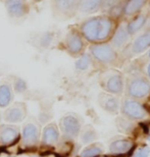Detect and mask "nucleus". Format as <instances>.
Here are the masks:
<instances>
[{
  "instance_id": "f257e3e1",
  "label": "nucleus",
  "mask_w": 150,
  "mask_h": 157,
  "mask_svg": "<svg viewBox=\"0 0 150 157\" xmlns=\"http://www.w3.org/2000/svg\"><path fill=\"white\" fill-rule=\"evenodd\" d=\"M113 21L107 17H96L89 18L81 27L83 37L89 42H102L110 36Z\"/></svg>"
},
{
  "instance_id": "f03ea898",
  "label": "nucleus",
  "mask_w": 150,
  "mask_h": 157,
  "mask_svg": "<svg viewBox=\"0 0 150 157\" xmlns=\"http://www.w3.org/2000/svg\"><path fill=\"white\" fill-rule=\"evenodd\" d=\"M41 122L34 117H27L21 128V140L18 145L25 151H34L40 147Z\"/></svg>"
},
{
  "instance_id": "7ed1b4c3",
  "label": "nucleus",
  "mask_w": 150,
  "mask_h": 157,
  "mask_svg": "<svg viewBox=\"0 0 150 157\" xmlns=\"http://www.w3.org/2000/svg\"><path fill=\"white\" fill-rule=\"evenodd\" d=\"M58 128L62 139L71 141L79 137L81 128H82V121L77 114L67 113L60 118Z\"/></svg>"
},
{
  "instance_id": "20e7f679",
  "label": "nucleus",
  "mask_w": 150,
  "mask_h": 157,
  "mask_svg": "<svg viewBox=\"0 0 150 157\" xmlns=\"http://www.w3.org/2000/svg\"><path fill=\"white\" fill-rule=\"evenodd\" d=\"M21 140V128L17 124H0V148L8 149L18 145Z\"/></svg>"
},
{
  "instance_id": "39448f33",
  "label": "nucleus",
  "mask_w": 150,
  "mask_h": 157,
  "mask_svg": "<svg viewBox=\"0 0 150 157\" xmlns=\"http://www.w3.org/2000/svg\"><path fill=\"white\" fill-rule=\"evenodd\" d=\"M27 115L28 107L26 103L14 102L5 108L2 113V117L6 124H17L18 122L24 121L27 118Z\"/></svg>"
},
{
  "instance_id": "423d86ee",
  "label": "nucleus",
  "mask_w": 150,
  "mask_h": 157,
  "mask_svg": "<svg viewBox=\"0 0 150 157\" xmlns=\"http://www.w3.org/2000/svg\"><path fill=\"white\" fill-rule=\"evenodd\" d=\"M61 139V135L59 132L58 125L55 122H50L43 128L41 132V140L40 147L43 149H51L57 146Z\"/></svg>"
},
{
  "instance_id": "0eeeda50",
  "label": "nucleus",
  "mask_w": 150,
  "mask_h": 157,
  "mask_svg": "<svg viewBox=\"0 0 150 157\" xmlns=\"http://www.w3.org/2000/svg\"><path fill=\"white\" fill-rule=\"evenodd\" d=\"M121 112L127 118L130 119H144L148 115L145 106L134 99L125 100L121 104Z\"/></svg>"
},
{
  "instance_id": "6e6552de",
  "label": "nucleus",
  "mask_w": 150,
  "mask_h": 157,
  "mask_svg": "<svg viewBox=\"0 0 150 157\" xmlns=\"http://www.w3.org/2000/svg\"><path fill=\"white\" fill-rule=\"evenodd\" d=\"M90 51L93 57L101 63H110L117 58V52L108 44H94L90 47Z\"/></svg>"
},
{
  "instance_id": "1a4fd4ad",
  "label": "nucleus",
  "mask_w": 150,
  "mask_h": 157,
  "mask_svg": "<svg viewBox=\"0 0 150 157\" xmlns=\"http://www.w3.org/2000/svg\"><path fill=\"white\" fill-rule=\"evenodd\" d=\"M150 93V83L145 78H138L128 85V94L134 99H142Z\"/></svg>"
},
{
  "instance_id": "9d476101",
  "label": "nucleus",
  "mask_w": 150,
  "mask_h": 157,
  "mask_svg": "<svg viewBox=\"0 0 150 157\" xmlns=\"http://www.w3.org/2000/svg\"><path fill=\"white\" fill-rule=\"evenodd\" d=\"M65 48L71 55H78L84 49V41L82 36L76 31H71L65 37Z\"/></svg>"
},
{
  "instance_id": "9b49d317",
  "label": "nucleus",
  "mask_w": 150,
  "mask_h": 157,
  "mask_svg": "<svg viewBox=\"0 0 150 157\" xmlns=\"http://www.w3.org/2000/svg\"><path fill=\"white\" fill-rule=\"evenodd\" d=\"M100 106L109 113L117 114L120 110V99L109 93H101L98 98Z\"/></svg>"
},
{
  "instance_id": "f8f14e48",
  "label": "nucleus",
  "mask_w": 150,
  "mask_h": 157,
  "mask_svg": "<svg viewBox=\"0 0 150 157\" xmlns=\"http://www.w3.org/2000/svg\"><path fill=\"white\" fill-rule=\"evenodd\" d=\"M104 89L107 93L112 95H120L124 91V78L121 74H113L107 78Z\"/></svg>"
},
{
  "instance_id": "ddd939ff",
  "label": "nucleus",
  "mask_w": 150,
  "mask_h": 157,
  "mask_svg": "<svg viewBox=\"0 0 150 157\" xmlns=\"http://www.w3.org/2000/svg\"><path fill=\"white\" fill-rule=\"evenodd\" d=\"M14 92L12 84L9 82H2L0 84V108H6L13 102Z\"/></svg>"
},
{
  "instance_id": "4468645a",
  "label": "nucleus",
  "mask_w": 150,
  "mask_h": 157,
  "mask_svg": "<svg viewBox=\"0 0 150 157\" xmlns=\"http://www.w3.org/2000/svg\"><path fill=\"white\" fill-rule=\"evenodd\" d=\"M133 142L128 139H118L112 141L109 145V151L114 155L127 154L128 152H131L133 149Z\"/></svg>"
},
{
  "instance_id": "2eb2a0df",
  "label": "nucleus",
  "mask_w": 150,
  "mask_h": 157,
  "mask_svg": "<svg viewBox=\"0 0 150 157\" xmlns=\"http://www.w3.org/2000/svg\"><path fill=\"white\" fill-rule=\"evenodd\" d=\"M6 8L11 17H21L27 13L28 6L25 0H8L6 2Z\"/></svg>"
},
{
  "instance_id": "dca6fc26",
  "label": "nucleus",
  "mask_w": 150,
  "mask_h": 157,
  "mask_svg": "<svg viewBox=\"0 0 150 157\" xmlns=\"http://www.w3.org/2000/svg\"><path fill=\"white\" fill-rule=\"evenodd\" d=\"M128 40H129V33L127 31V27L125 25H121L117 28V30L115 31L114 35L111 39L112 45L120 48V47L124 46L127 43Z\"/></svg>"
},
{
  "instance_id": "f3484780",
  "label": "nucleus",
  "mask_w": 150,
  "mask_h": 157,
  "mask_svg": "<svg viewBox=\"0 0 150 157\" xmlns=\"http://www.w3.org/2000/svg\"><path fill=\"white\" fill-rule=\"evenodd\" d=\"M150 46V31L142 34L135 40L133 44V51L135 53H141L145 51Z\"/></svg>"
},
{
  "instance_id": "a211bd4d",
  "label": "nucleus",
  "mask_w": 150,
  "mask_h": 157,
  "mask_svg": "<svg viewBox=\"0 0 150 157\" xmlns=\"http://www.w3.org/2000/svg\"><path fill=\"white\" fill-rule=\"evenodd\" d=\"M79 5V0H55V6L63 13L73 12Z\"/></svg>"
},
{
  "instance_id": "6ab92c4d",
  "label": "nucleus",
  "mask_w": 150,
  "mask_h": 157,
  "mask_svg": "<svg viewBox=\"0 0 150 157\" xmlns=\"http://www.w3.org/2000/svg\"><path fill=\"white\" fill-rule=\"evenodd\" d=\"M79 136H80V140L82 143L90 144L96 139L97 134H96V131L94 130V128H93L92 125L88 124V125H86V127L81 128Z\"/></svg>"
},
{
  "instance_id": "aec40b11",
  "label": "nucleus",
  "mask_w": 150,
  "mask_h": 157,
  "mask_svg": "<svg viewBox=\"0 0 150 157\" xmlns=\"http://www.w3.org/2000/svg\"><path fill=\"white\" fill-rule=\"evenodd\" d=\"M103 153L102 147L99 144H91L85 147L78 157H98Z\"/></svg>"
},
{
  "instance_id": "412c9836",
  "label": "nucleus",
  "mask_w": 150,
  "mask_h": 157,
  "mask_svg": "<svg viewBox=\"0 0 150 157\" xmlns=\"http://www.w3.org/2000/svg\"><path fill=\"white\" fill-rule=\"evenodd\" d=\"M146 23V17L145 15H138L134 18L133 21H131L129 24L127 25V31L130 35L137 33L141 28L144 26Z\"/></svg>"
},
{
  "instance_id": "4be33fe9",
  "label": "nucleus",
  "mask_w": 150,
  "mask_h": 157,
  "mask_svg": "<svg viewBox=\"0 0 150 157\" xmlns=\"http://www.w3.org/2000/svg\"><path fill=\"white\" fill-rule=\"evenodd\" d=\"M146 0H129L124 7V12L127 15H133L138 12L145 4Z\"/></svg>"
},
{
  "instance_id": "5701e85b",
  "label": "nucleus",
  "mask_w": 150,
  "mask_h": 157,
  "mask_svg": "<svg viewBox=\"0 0 150 157\" xmlns=\"http://www.w3.org/2000/svg\"><path fill=\"white\" fill-rule=\"evenodd\" d=\"M102 0H79V8L84 12H93L97 10Z\"/></svg>"
},
{
  "instance_id": "b1692460",
  "label": "nucleus",
  "mask_w": 150,
  "mask_h": 157,
  "mask_svg": "<svg viewBox=\"0 0 150 157\" xmlns=\"http://www.w3.org/2000/svg\"><path fill=\"white\" fill-rule=\"evenodd\" d=\"M12 89L17 94H25L28 91V83L21 78H15L12 82Z\"/></svg>"
},
{
  "instance_id": "393cba45",
  "label": "nucleus",
  "mask_w": 150,
  "mask_h": 157,
  "mask_svg": "<svg viewBox=\"0 0 150 157\" xmlns=\"http://www.w3.org/2000/svg\"><path fill=\"white\" fill-rule=\"evenodd\" d=\"M91 64V57L89 54H83L81 57L76 61V68L78 71H86L89 68Z\"/></svg>"
},
{
  "instance_id": "a878e982",
  "label": "nucleus",
  "mask_w": 150,
  "mask_h": 157,
  "mask_svg": "<svg viewBox=\"0 0 150 157\" xmlns=\"http://www.w3.org/2000/svg\"><path fill=\"white\" fill-rule=\"evenodd\" d=\"M117 128L123 132H126V133H129V132L132 130V124H131L130 119L129 118H117Z\"/></svg>"
},
{
  "instance_id": "bb28decb",
  "label": "nucleus",
  "mask_w": 150,
  "mask_h": 157,
  "mask_svg": "<svg viewBox=\"0 0 150 157\" xmlns=\"http://www.w3.org/2000/svg\"><path fill=\"white\" fill-rule=\"evenodd\" d=\"M53 40V33H44L43 35L41 36V38H40V46L43 47V48H47L49 47V45L51 44Z\"/></svg>"
},
{
  "instance_id": "cd10ccee",
  "label": "nucleus",
  "mask_w": 150,
  "mask_h": 157,
  "mask_svg": "<svg viewBox=\"0 0 150 157\" xmlns=\"http://www.w3.org/2000/svg\"><path fill=\"white\" fill-rule=\"evenodd\" d=\"M115 5H117V0H104L102 3V7L104 8L105 10H109V11H110Z\"/></svg>"
},
{
  "instance_id": "c85d7f7f",
  "label": "nucleus",
  "mask_w": 150,
  "mask_h": 157,
  "mask_svg": "<svg viewBox=\"0 0 150 157\" xmlns=\"http://www.w3.org/2000/svg\"><path fill=\"white\" fill-rule=\"evenodd\" d=\"M149 152H150V150L147 146L141 147V148L138 150V152H137V157H148Z\"/></svg>"
},
{
  "instance_id": "c756f323",
  "label": "nucleus",
  "mask_w": 150,
  "mask_h": 157,
  "mask_svg": "<svg viewBox=\"0 0 150 157\" xmlns=\"http://www.w3.org/2000/svg\"><path fill=\"white\" fill-rule=\"evenodd\" d=\"M147 73H148V77L150 78V64L148 65V68H147Z\"/></svg>"
},
{
  "instance_id": "7c9ffc66",
  "label": "nucleus",
  "mask_w": 150,
  "mask_h": 157,
  "mask_svg": "<svg viewBox=\"0 0 150 157\" xmlns=\"http://www.w3.org/2000/svg\"><path fill=\"white\" fill-rule=\"evenodd\" d=\"M3 121V117H2V113L0 112V124H1V121Z\"/></svg>"
},
{
  "instance_id": "2f4dec72",
  "label": "nucleus",
  "mask_w": 150,
  "mask_h": 157,
  "mask_svg": "<svg viewBox=\"0 0 150 157\" xmlns=\"http://www.w3.org/2000/svg\"><path fill=\"white\" fill-rule=\"evenodd\" d=\"M37 157H51V156H50V155H39V156H37Z\"/></svg>"
},
{
  "instance_id": "473e14b6",
  "label": "nucleus",
  "mask_w": 150,
  "mask_h": 157,
  "mask_svg": "<svg viewBox=\"0 0 150 157\" xmlns=\"http://www.w3.org/2000/svg\"><path fill=\"white\" fill-rule=\"evenodd\" d=\"M5 157H17L15 155H8V156H5Z\"/></svg>"
},
{
  "instance_id": "72a5a7b5",
  "label": "nucleus",
  "mask_w": 150,
  "mask_h": 157,
  "mask_svg": "<svg viewBox=\"0 0 150 157\" xmlns=\"http://www.w3.org/2000/svg\"><path fill=\"white\" fill-rule=\"evenodd\" d=\"M98 157H106V156H98Z\"/></svg>"
},
{
  "instance_id": "f704fd0d",
  "label": "nucleus",
  "mask_w": 150,
  "mask_h": 157,
  "mask_svg": "<svg viewBox=\"0 0 150 157\" xmlns=\"http://www.w3.org/2000/svg\"><path fill=\"white\" fill-rule=\"evenodd\" d=\"M149 57H150V51H149Z\"/></svg>"
},
{
  "instance_id": "c9c22d12",
  "label": "nucleus",
  "mask_w": 150,
  "mask_h": 157,
  "mask_svg": "<svg viewBox=\"0 0 150 157\" xmlns=\"http://www.w3.org/2000/svg\"><path fill=\"white\" fill-rule=\"evenodd\" d=\"M149 141H150V137H149Z\"/></svg>"
}]
</instances>
